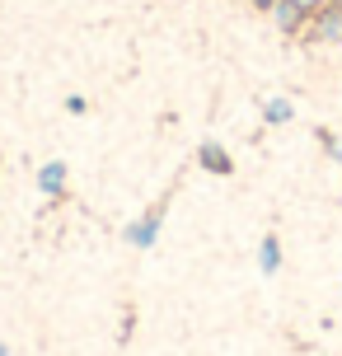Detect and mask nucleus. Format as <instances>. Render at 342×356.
Returning <instances> with one entry per match:
<instances>
[{
  "instance_id": "1",
  "label": "nucleus",
  "mask_w": 342,
  "mask_h": 356,
  "mask_svg": "<svg viewBox=\"0 0 342 356\" xmlns=\"http://www.w3.org/2000/svg\"><path fill=\"white\" fill-rule=\"evenodd\" d=\"M300 38H305V42H314V47H338V42H342V5H333V0H328L324 10H314Z\"/></svg>"
},
{
  "instance_id": "12",
  "label": "nucleus",
  "mask_w": 342,
  "mask_h": 356,
  "mask_svg": "<svg viewBox=\"0 0 342 356\" xmlns=\"http://www.w3.org/2000/svg\"><path fill=\"white\" fill-rule=\"evenodd\" d=\"M333 5H342V0H333Z\"/></svg>"
},
{
  "instance_id": "9",
  "label": "nucleus",
  "mask_w": 342,
  "mask_h": 356,
  "mask_svg": "<svg viewBox=\"0 0 342 356\" xmlns=\"http://www.w3.org/2000/svg\"><path fill=\"white\" fill-rule=\"evenodd\" d=\"M295 5H300V10H305V15H314V10H324L328 0H295Z\"/></svg>"
},
{
  "instance_id": "6",
  "label": "nucleus",
  "mask_w": 342,
  "mask_h": 356,
  "mask_svg": "<svg viewBox=\"0 0 342 356\" xmlns=\"http://www.w3.org/2000/svg\"><path fill=\"white\" fill-rule=\"evenodd\" d=\"M263 118H268L272 127H282V122H291V118H295V108H291V99H282V94H272L268 104H263Z\"/></svg>"
},
{
  "instance_id": "11",
  "label": "nucleus",
  "mask_w": 342,
  "mask_h": 356,
  "mask_svg": "<svg viewBox=\"0 0 342 356\" xmlns=\"http://www.w3.org/2000/svg\"><path fill=\"white\" fill-rule=\"evenodd\" d=\"M0 356H5V347H0Z\"/></svg>"
},
{
  "instance_id": "5",
  "label": "nucleus",
  "mask_w": 342,
  "mask_h": 356,
  "mask_svg": "<svg viewBox=\"0 0 342 356\" xmlns=\"http://www.w3.org/2000/svg\"><path fill=\"white\" fill-rule=\"evenodd\" d=\"M38 188H42L47 197H61V193H66V164H42Z\"/></svg>"
},
{
  "instance_id": "3",
  "label": "nucleus",
  "mask_w": 342,
  "mask_h": 356,
  "mask_svg": "<svg viewBox=\"0 0 342 356\" xmlns=\"http://www.w3.org/2000/svg\"><path fill=\"white\" fill-rule=\"evenodd\" d=\"M197 164L202 169H206V174H234V160H230V150H225V145H216V141H202L197 145Z\"/></svg>"
},
{
  "instance_id": "10",
  "label": "nucleus",
  "mask_w": 342,
  "mask_h": 356,
  "mask_svg": "<svg viewBox=\"0 0 342 356\" xmlns=\"http://www.w3.org/2000/svg\"><path fill=\"white\" fill-rule=\"evenodd\" d=\"M253 10H272V5H277V0H249Z\"/></svg>"
},
{
  "instance_id": "8",
  "label": "nucleus",
  "mask_w": 342,
  "mask_h": 356,
  "mask_svg": "<svg viewBox=\"0 0 342 356\" xmlns=\"http://www.w3.org/2000/svg\"><path fill=\"white\" fill-rule=\"evenodd\" d=\"M319 141H324V150H328V155H333V160L342 164V141H333V136H328V131H319Z\"/></svg>"
},
{
  "instance_id": "7",
  "label": "nucleus",
  "mask_w": 342,
  "mask_h": 356,
  "mask_svg": "<svg viewBox=\"0 0 342 356\" xmlns=\"http://www.w3.org/2000/svg\"><path fill=\"white\" fill-rule=\"evenodd\" d=\"M258 267H263V272H277V267H282V244H277L272 234L258 244Z\"/></svg>"
},
{
  "instance_id": "2",
  "label": "nucleus",
  "mask_w": 342,
  "mask_h": 356,
  "mask_svg": "<svg viewBox=\"0 0 342 356\" xmlns=\"http://www.w3.org/2000/svg\"><path fill=\"white\" fill-rule=\"evenodd\" d=\"M268 15H272V24H277V33H286V38H300V33H305V24H309V15L295 5V0H277Z\"/></svg>"
},
{
  "instance_id": "4",
  "label": "nucleus",
  "mask_w": 342,
  "mask_h": 356,
  "mask_svg": "<svg viewBox=\"0 0 342 356\" xmlns=\"http://www.w3.org/2000/svg\"><path fill=\"white\" fill-rule=\"evenodd\" d=\"M160 220H164V207H150V216H145V220H136V225H131V230H127V239H131V244H155V234H160Z\"/></svg>"
}]
</instances>
